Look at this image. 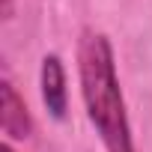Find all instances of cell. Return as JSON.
I'll list each match as a JSON object with an SVG mask.
<instances>
[{
	"label": "cell",
	"mask_w": 152,
	"mask_h": 152,
	"mask_svg": "<svg viewBox=\"0 0 152 152\" xmlns=\"http://www.w3.org/2000/svg\"><path fill=\"white\" fill-rule=\"evenodd\" d=\"M78 78L87 116L102 137L104 152H134L131 122L125 110V99L116 78L113 48L107 36L96 33L93 27L81 30L78 39Z\"/></svg>",
	"instance_id": "cell-1"
},
{
	"label": "cell",
	"mask_w": 152,
	"mask_h": 152,
	"mask_svg": "<svg viewBox=\"0 0 152 152\" xmlns=\"http://www.w3.org/2000/svg\"><path fill=\"white\" fill-rule=\"evenodd\" d=\"M0 128L6 140H27L33 134V119L27 113V104L9 78H3L0 84Z\"/></svg>",
	"instance_id": "cell-2"
},
{
	"label": "cell",
	"mask_w": 152,
	"mask_h": 152,
	"mask_svg": "<svg viewBox=\"0 0 152 152\" xmlns=\"http://www.w3.org/2000/svg\"><path fill=\"white\" fill-rule=\"evenodd\" d=\"M42 102L54 119H66L69 90H66V69L57 54H48L42 60Z\"/></svg>",
	"instance_id": "cell-3"
},
{
	"label": "cell",
	"mask_w": 152,
	"mask_h": 152,
	"mask_svg": "<svg viewBox=\"0 0 152 152\" xmlns=\"http://www.w3.org/2000/svg\"><path fill=\"white\" fill-rule=\"evenodd\" d=\"M3 18H12V0H3Z\"/></svg>",
	"instance_id": "cell-4"
},
{
	"label": "cell",
	"mask_w": 152,
	"mask_h": 152,
	"mask_svg": "<svg viewBox=\"0 0 152 152\" xmlns=\"http://www.w3.org/2000/svg\"><path fill=\"white\" fill-rule=\"evenodd\" d=\"M0 152H15V149H12V143H9V140H6V143H3V146H0Z\"/></svg>",
	"instance_id": "cell-5"
}]
</instances>
